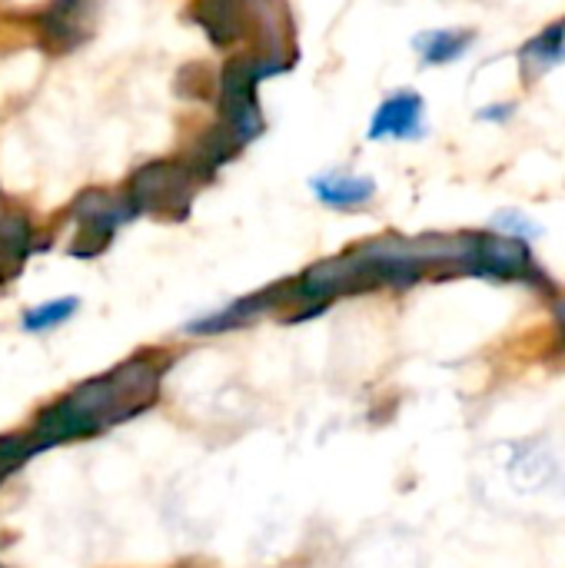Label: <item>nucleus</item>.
Masks as SVG:
<instances>
[{"instance_id":"nucleus-11","label":"nucleus","mask_w":565,"mask_h":568,"mask_svg":"<svg viewBox=\"0 0 565 568\" xmlns=\"http://www.w3.org/2000/svg\"><path fill=\"white\" fill-rule=\"evenodd\" d=\"M190 17L210 33V40L216 47L236 43L246 30V17H243L240 0H196Z\"/></svg>"},{"instance_id":"nucleus-4","label":"nucleus","mask_w":565,"mask_h":568,"mask_svg":"<svg viewBox=\"0 0 565 568\" xmlns=\"http://www.w3.org/2000/svg\"><path fill=\"white\" fill-rule=\"evenodd\" d=\"M460 273H473L483 280H526V283L543 280L523 240L493 236V233H466Z\"/></svg>"},{"instance_id":"nucleus-15","label":"nucleus","mask_w":565,"mask_h":568,"mask_svg":"<svg viewBox=\"0 0 565 568\" xmlns=\"http://www.w3.org/2000/svg\"><path fill=\"white\" fill-rule=\"evenodd\" d=\"M493 230L500 233V236H509V240H536L539 233H543V226L539 223H533L526 213H519V210H503V213H496L493 216Z\"/></svg>"},{"instance_id":"nucleus-1","label":"nucleus","mask_w":565,"mask_h":568,"mask_svg":"<svg viewBox=\"0 0 565 568\" xmlns=\"http://www.w3.org/2000/svg\"><path fill=\"white\" fill-rule=\"evenodd\" d=\"M73 406H80L90 419L100 423V429L117 426L143 413L160 396V363L150 356H133L110 373L80 383L73 393H67Z\"/></svg>"},{"instance_id":"nucleus-5","label":"nucleus","mask_w":565,"mask_h":568,"mask_svg":"<svg viewBox=\"0 0 565 568\" xmlns=\"http://www.w3.org/2000/svg\"><path fill=\"white\" fill-rule=\"evenodd\" d=\"M73 216L80 223V240L70 246L73 256H97L103 246L113 240V233L137 216L133 203L127 193H110V190H87L73 203Z\"/></svg>"},{"instance_id":"nucleus-6","label":"nucleus","mask_w":565,"mask_h":568,"mask_svg":"<svg viewBox=\"0 0 565 568\" xmlns=\"http://www.w3.org/2000/svg\"><path fill=\"white\" fill-rule=\"evenodd\" d=\"M290 303V283H276V286H266L253 296H243L230 306H223L220 313H206L193 323L183 326V333L190 336H216V333H230V329H240L253 320H260L263 313L276 310V306H286Z\"/></svg>"},{"instance_id":"nucleus-7","label":"nucleus","mask_w":565,"mask_h":568,"mask_svg":"<svg viewBox=\"0 0 565 568\" xmlns=\"http://www.w3.org/2000/svg\"><path fill=\"white\" fill-rule=\"evenodd\" d=\"M370 140H420L426 136V103L416 90H396L390 93L366 130Z\"/></svg>"},{"instance_id":"nucleus-17","label":"nucleus","mask_w":565,"mask_h":568,"mask_svg":"<svg viewBox=\"0 0 565 568\" xmlns=\"http://www.w3.org/2000/svg\"><path fill=\"white\" fill-rule=\"evenodd\" d=\"M556 320H559V326H563V336H565V300L556 303Z\"/></svg>"},{"instance_id":"nucleus-14","label":"nucleus","mask_w":565,"mask_h":568,"mask_svg":"<svg viewBox=\"0 0 565 568\" xmlns=\"http://www.w3.org/2000/svg\"><path fill=\"white\" fill-rule=\"evenodd\" d=\"M37 443L30 439V433H7L0 436V483L7 476H13L30 456H37Z\"/></svg>"},{"instance_id":"nucleus-3","label":"nucleus","mask_w":565,"mask_h":568,"mask_svg":"<svg viewBox=\"0 0 565 568\" xmlns=\"http://www.w3.org/2000/svg\"><path fill=\"white\" fill-rule=\"evenodd\" d=\"M270 77L260 57H233L220 70V116L223 130L240 143H253L263 133V113L256 103L260 80Z\"/></svg>"},{"instance_id":"nucleus-13","label":"nucleus","mask_w":565,"mask_h":568,"mask_svg":"<svg viewBox=\"0 0 565 568\" xmlns=\"http://www.w3.org/2000/svg\"><path fill=\"white\" fill-rule=\"evenodd\" d=\"M77 306H80V300H77V296L47 300V303H40V306L27 310V313H23V320H20V326H23L27 333H47V329H57V326H63V323L77 313Z\"/></svg>"},{"instance_id":"nucleus-9","label":"nucleus","mask_w":565,"mask_h":568,"mask_svg":"<svg viewBox=\"0 0 565 568\" xmlns=\"http://www.w3.org/2000/svg\"><path fill=\"white\" fill-rule=\"evenodd\" d=\"M565 63V17L546 23L539 33H533L523 47H519V67L529 80L546 77L549 70Z\"/></svg>"},{"instance_id":"nucleus-2","label":"nucleus","mask_w":565,"mask_h":568,"mask_svg":"<svg viewBox=\"0 0 565 568\" xmlns=\"http://www.w3.org/2000/svg\"><path fill=\"white\" fill-rule=\"evenodd\" d=\"M200 183L203 176L186 160H153V163H143L130 176L127 196L137 213L183 220L190 213V203Z\"/></svg>"},{"instance_id":"nucleus-10","label":"nucleus","mask_w":565,"mask_h":568,"mask_svg":"<svg viewBox=\"0 0 565 568\" xmlns=\"http://www.w3.org/2000/svg\"><path fill=\"white\" fill-rule=\"evenodd\" d=\"M476 43V30L470 27H440V30H423L413 37V50L426 67H446L456 63L470 53Z\"/></svg>"},{"instance_id":"nucleus-12","label":"nucleus","mask_w":565,"mask_h":568,"mask_svg":"<svg viewBox=\"0 0 565 568\" xmlns=\"http://www.w3.org/2000/svg\"><path fill=\"white\" fill-rule=\"evenodd\" d=\"M313 193L320 203L336 206V210H360L373 203L376 183L370 176H353V173H323L313 180Z\"/></svg>"},{"instance_id":"nucleus-16","label":"nucleus","mask_w":565,"mask_h":568,"mask_svg":"<svg viewBox=\"0 0 565 568\" xmlns=\"http://www.w3.org/2000/svg\"><path fill=\"white\" fill-rule=\"evenodd\" d=\"M516 116V103L513 100H500V103H490V106H480L476 110V120H483V123H509Z\"/></svg>"},{"instance_id":"nucleus-8","label":"nucleus","mask_w":565,"mask_h":568,"mask_svg":"<svg viewBox=\"0 0 565 568\" xmlns=\"http://www.w3.org/2000/svg\"><path fill=\"white\" fill-rule=\"evenodd\" d=\"M90 3L93 0H53V3H47L33 20L43 47L60 50V53L73 50L90 30V20H93Z\"/></svg>"}]
</instances>
